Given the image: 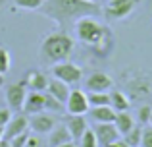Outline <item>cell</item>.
I'll list each match as a JSON object with an SVG mask.
<instances>
[{"instance_id": "5b68a950", "label": "cell", "mask_w": 152, "mask_h": 147, "mask_svg": "<svg viewBox=\"0 0 152 147\" xmlns=\"http://www.w3.org/2000/svg\"><path fill=\"white\" fill-rule=\"evenodd\" d=\"M52 75L58 79H62L64 83H67V85H75V83H79L83 79V70L81 66L73 64V62H56V64H52Z\"/></svg>"}, {"instance_id": "e575fe53", "label": "cell", "mask_w": 152, "mask_h": 147, "mask_svg": "<svg viewBox=\"0 0 152 147\" xmlns=\"http://www.w3.org/2000/svg\"><path fill=\"white\" fill-rule=\"evenodd\" d=\"M2 85H4V75L0 74V87H2Z\"/></svg>"}, {"instance_id": "ffe728a7", "label": "cell", "mask_w": 152, "mask_h": 147, "mask_svg": "<svg viewBox=\"0 0 152 147\" xmlns=\"http://www.w3.org/2000/svg\"><path fill=\"white\" fill-rule=\"evenodd\" d=\"M141 136H142V126L135 124L127 134H123V141L129 147H137V145H141Z\"/></svg>"}, {"instance_id": "7402d4cb", "label": "cell", "mask_w": 152, "mask_h": 147, "mask_svg": "<svg viewBox=\"0 0 152 147\" xmlns=\"http://www.w3.org/2000/svg\"><path fill=\"white\" fill-rule=\"evenodd\" d=\"M79 147H100L98 145V140H96V134H94L93 128H87L85 132H83V136L77 140Z\"/></svg>"}, {"instance_id": "5bb4252c", "label": "cell", "mask_w": 152, "mask_h": 147, "mask_svg": "<svg viewBox=\"0 0 152 147\" xmlns=\"http://www.w3.org/2000/svg\"><path fill=\"white\" fill-rule=\"evenodd\" d=\"M46 91L52 95L54 99H58L60 103H64V106H66V101H67V97H69V85L67 83H64L62 79H58V78H52L48 79V85H46Z\"/></svg>"}, {"instance_id": "7a4b0ae2", "label": "cell", "mask_w": 152, "mask_h": 147, "mask_svg": "<svg viewBox=\"0 0 152 147\" xmlns=\"http://www.w3.org/2000/svg\"><path fill=\"white\" fill-rule=\"evenodd\" d=\"M41 10L46 18L54 19L58 23L75 21L77 18L87 14H93V16L100 14L98 6L91 0H45Z\"/></svg>"}, {"instance_id": "83f0119b", "label": "cell", "mask_w": 152, "mask_h": 147, "mask_svg": "<svg viewBox=\"0 0 152 147\" xmlns=\"http://www.w3.org/2000/svg\"><path fill=\"white\" fill-rule=\"evenodd\" d=\"M141 147H152V124L142 128V136H141Z\"/></svg>"}, {"instance_id": "277c9868", "label": "cell", "mask_w": 152, "mask_h": 147, "mask_svg": "<svg viewBox=\"0 0 152 147\" xmlns=\"http://www.w3.org/2000/svg\"><path fill=\"white\" fill-rule=\"evenodd\" d=\"M141 4V0H108V4L104 6V18L110 21H119L125 19L137 10V6Z\"/></svg>"}, {"instance_id": "9c48e42d", "label": "cell", "mask_w": 152, "mask_h": 147, "mask_svg": "<svg viewBox=\"0 0 152 147\" xmlns=\"http://www.w3.org/2000/svg\"><path fill=\"white\" fill-rule=\"evenodd\" d=\"M85 87L89 93H98V91H110L114 87V79L104 72H94L85 79Z\"/></svg>"}, {"instance_id": "f546056e", "label": "cell", "mask_w": 152, "mask_h": 147, "mask_svg": "<svg viewBox=\"0 0 152 147\" xmlns=\"http://www.w3.org/2000/svg\"><path fill=\"white\" fill-rule=\"evenodd\" d=\"M12 116H14V114H12V110L8 109V106H0V126H2V128H6V124L10 122Z\"/></svg>"}, {"instance_id": "8fae6325", "label": "cell", "mask_w": 152, "mask_h": 147, "mask_svg": "<svg viewBox=\"0 0 152 147\" xmlns=\"http://www.w3.org/2000/svg\"><path fill=\"white\" fill-rule=\"evenodd\" d=\"M25 130H29V116H27L25 112H18L15 116H12L10 122L6 124V128H4V137H6V140H12L14 136L25 132Z\"/></svg>"}, {"instance_id": "30bf717a", "label": "cell", "mask_w": 152, "mask_h": 147, "mask_svg": "<svg viewBox=\"0 0 152 147\" xmlns=\"http://www.w3.org/2000/svg\"><path fill=\"white\" fill-rule=\"evenodd\" d=\"M93 130H94V134H96V140H98V145L100 147L119 140V132H118L114 122H96V126H94Z\"/></svg>"}, {"instance_id": "1f68e13d", "label": "cell", "mask_w": 152, "mask_h": 147, "mask_svg": "<svg viewBox=\"0 0 152 147\" xmlns=\"http://www.w3.org/2000/svg\"><path fill=\"white\" fill-rule=\"evenodd\" d=\"M56 147H79V145L75 143L73 140H71V141H66V143H60V145H56Z\"/></svg>"}, {"instance_id": "3957f363", "label": "cell", "mask_w": 152, "mask_h": 147, "mask_svg": "<svg viewBox=\"0 0 152 147\" xmlns=\"http://www.w3.org/2000/svg\"><path fill=\"white\" fill-rule=\"evenodd\" d=\"M73 37L66 33V31H52L42 39L41 47H39V56L46 62V64H56V62H64L69 58L71 50H73Z\"/></svg>"}, {"instance_id": "f1b7e54d", "label": "cell", "mask_w": 152, "mask_h": 147, "mask_svg": "<svg viewBox=\"0 0 152 147\" xmlns=\"http://www.w3.org/2000/svg\"><path fill=\"white\" fill-rule=\"evenodd\" d=\"M23 147H45V141H42L41 134H31V136L27 137V141H25Z\"/></svg>"}, {"instance_id": "f35d334b", "label": "cell", "mask_w": 152, "mask_h": 147, "mask_svg": "<svg viewBox=\"0 0 152 147\" xmlns=\"http://www.w3.org/2000/svg\"><path fill=\"white\" fill-rule=\"evenodd\" d=\"M91 2H93V0H91Z\"/></svg>"}, {"instance_id": "cb8c5ba5", "label": "cell", "mask_w": 152, "mask_h": 147, "mask_svg": "<svg viewBox=\"0 0 152 147\" xmlns=\"http://www.w3.org/2000/svg\"><path fill=\"white\" fill-rule=\"evenodd\" d=\"M15 8L19 10H29V12H35V10H41V6L45 4V0H14Z\"/></svg>"}, {"instance_id": "ba28073f", "label": "cell", "mask_w": 152, "mask_h": 147, "mask_svg": "<svg viewBox=\"0 0 152 147\" xmlns=\"http://www.w3.org/2000/svg\"><path fill=\"white\" fill-rule=\"evenodd\" d=\"M54 126H56V118L52 116V112H46V110L31 114L29 118V130L33 134H48Z\"/></svg>"}, {"instance_id": "d6986e66", "label": "cell", "mask_w": 152, "mask_h": 147, "mask_svg": "<svg viewBox=\"0 0 152 147\" xmlns=\"http://www.w3.org/2000/svg\"><path fill=\"white\" fill-rule=\"evenodd\" d=\"M110 105H112V109H114L115 112H119V110H129L131 109L129 97H127L123 91H119V89H115V91H112V93H110Z\"/></svg>"}, {"instance_id": "4316f807", "label": "cell", "mask_w": 152, "mask_h": 147, "mask_svg": "<svg viewBox=\"0 0 152 147\" xmlns=\"http://www.w3.org/2000/svg\"><path fill=\"white\" fill-rule=\"evenodd\" d=\"M150 112H152V106L150 105H142L141 109H139V124H148Z\"/></svg>"}, {"instance_id": "9a60e30c", "label": "cell", "mask_w": 152, "mask_h": 147, "mask_svg": "<svg viewBox=\"0 0 152 147\" xmlns=\"http://www.w3.org/2000/svg\"><path fill=\"white\" fill-rule=\"evenodd\" d=\"M73 137H71L69 130H67V126L64 124V122H56V126L48 132V141H46V145L48 147H56L60 143H66V141H71Z\"/></svg>"}, {"instance_id": "2e32d148", "label": "cell", "mask_w": 152, "mask_h": 147, "mask_svg": "<svg viewBox=\"0 0 152 147\" xmlns=\"http://www.w3.org/2000/svg\"><path fill=\"white\" fill-rule=\"evenodd\" d=\"M23 81L31 91H46V85H48V78L39 70H29Z\"/></svg>"}, {"instance_id": "8d00e7d4", "label": "cell", "mask_w": 152, "mask_h": 147, "mask_svg": "<svg viewBox=\"0 0 152 147\" xmlns=\"http://www.w3.org/2000/svg\"><path fill=\"white\" fill-rule=\"evenodd\" d=\"M4 2H6V0H0V6H2V4H4Z\"/></svg>"}, {"instance_id": "e0dca14e", "label": "cell", "mask_w": 152, "mask_h": 147, "mask_svg": "<svg viewBox=\"0 0 152 147\" xmlns=\"http://www.w3.org/2000/svg\"><path fill=\"white\" fill-rule=\"evenodd\" d=\"M89 114L93 116L94 122H114L115 120V110L112 109V105L104 106H91Z\"/></svg>"}, {"instance_id": "d590c367", "label": "cell", "mask_w": 152, "mask_h": 147, "mask_svg": "<svg viewBox=\"0 0 152 147\" xmlns=\"http://www.w3.org/2000/svg\"><path fill=\"white\" fill-rule=\"evenodd\" d=\"M148 124H152V112H150V120H148Z\"/></svg>"}, {"instance_id": "d6a6232c", "label": "cell", "mask_w": 152, "mask_h": 147, "mask_svg": "<svg viewBox=\"0 0 152 147\" xmlns=\"http://www.w3.org/2000/svg\"><path fill=\"white\" fill-rule=\"evenodd\" d=\"M0 147H12V145H10V140L2 137V140H0Z\"/></svg>"}, {"instance_id": "4fadbf2b", "label": "cell", "mask_w": 152, "mask_h": 147, "mask_svg": "<svg viewBox=\"0 0 152 147\" xmlns=\"http://www.w3.org/2000/svg\"><path fill=\"white\" fill-rule=\"evenodd\" d=\"M64 124L67 126V130H69L73 141H77L79 137L83 136V132L89 128V124H87V120H85L83 114H69V116L64 120Z\"/></svg>"}, {"instance_id": "484cf974", "label": "cell", "mask_w": 152, "mask_h": 147, "mask_svg": "<svg viewBox=\"0 0 152 147\" xmlns=\"http://www.w3.org/2000/svg\"><path fill=\"white\" fill-rule=\"evenodd\" d=\"M29 136H31V130H25V132H21V134H18V136L12 137V140H10V145L12 147H23Z\"/></svg>"}, {"instance_id": "74e56055", "label": "cell", "mask_w": 152, "mask_h": 147, "mask_svg": "<svg viewBox=\"0 0 152 147\" xmlns=\"http://www.w3.org/2000/svg\"><path fill=\"white\" fill-rule=\"evenodd\" d=\"M137 147H141V145H137Z\"/></svg>"}, {"instance_id": "8992f818", "label": "cell", "mask_w": 152, "mask_h": 147, "mask_svg": "<svg viewBox=\"0 0 152 147\" xmlns=\"http://www.w3.org/2000/svg\"><path fill=\"white\" fill-rule=\"evenodd\" d=\"M27 97V85L25 81H18L14 85H10L6 89V106L12 112H21L23 110V103Z\"/></svg>"}, {"instance_id": "d4e9b609", "label": "cell", "mask_w": 152, "mask_h": 147, "mask_svg": "<svg viewBox=\"0 0 152 147\" xmlns=\"http://www.w3.org/2000/svg\"><path fill=\"white\" fill-rule=\"evenodd\" d=\"M12 66V56H10V50L6 47H0V74L6 75L8 70Z\"/></svg>"}, {"instance_id": "603a6c76", "label": "cell", "mask_w": 152, "mask_h": 147, "mask_svg": "<svg viewBox=\"0 0 152 147\" xmlns=\"http://www.w3.org/2000/svg\"><path fill=\"white\" fill-rule=\"evenodd\" d=\"M45 110L46 112H62V110H66V106H64V103H60L58 99H54L52 95L46 91V103H45Z\"/></svg>"}, {"instance_id": "52a82bcc", "label": "cell", "mask_w": 152, "mask_h": 147, "mask_svg": "<svg viewBox=\"0 0 152 147\" xmlns=\"http://www.w3.org/2000/svg\"><path fill=\"white\" fill-rule=\"evenodd\" d=\"M91 109L87 93L83 89H71L69 97L66 101V112L67 114H87Z\"/></svg>"}, {"instance_id": "44dd1931", "label": "cell", "mask_w": 152, "mask_h": 147, "mask_svg": "<svg viewBox=\"0 0 152 147\" xmlns=\"http://www.w3.org/2000/svg\"><path fill=\"white\" fill-rule=\"evenodd\" d=\"M91 106H104L110 105V91H98V93H89L87 95Z\"/></svg>"}, {"instance_id": "6da1fadb", "label": "cell", "mask_w": 152, "mask_h": 147, "mask_svg": "<svg viewBox=\"0 0 152 147\" xmlns=\"http://www.w3.org/2000/svg\"><path fill=\"white\" fill-rule=\"evenodd\" d=\"M75 35L83 45L93 49L100 56H108V52L112 50V45H114L110 29L102 21H98L93 14L81 16L75 19Z\"/></svg>"}, {"instance_id": "836d02e7", "label": "cell", "mask_w": 152, "mask_h": 147, "mask_svg": "<svg viewBox=\"0 0 152 147\" xmlns=\"http://www.w3.org/2000/svg\"><path fill=\"white\" fill-rule=\"evenodd\" d=\"M2 137H4V128L0 126V140H2Z\"/></svg>"}, {"instance_id": "4dcf8cb0", "label": "cell", "mask_w": 152, "mask_h": 147, "mask_svg": "<svg viewBox=\"0 0 152 147\" xmlns=\"http://www.w3.org/2000/svg\"><path fill=\"white\" fill-rule=\"evenodd\" d=\"M102 147H129V145L123 140H115V141H112V143H108V145H102Z\"/></svg>"}, {"instance_id": "ac0fdd59", "label": "cell", "mask_w": 152, "mask_h": 147, "mask_svg": "<svg viewBox=\"0 0 152 147\" xmlns=\"http://www.w3.org/2000/svg\"><path fill=\"white\" fill-rule=\"evenodd\" d=\"M114 124H115V128H118L119 136H123V134H127L135 126V118H133V114H131L129 110H119V112H115Z\"/></svg>"}, {"instance_id": "7c38bea8", "label": "cell", "mask_w": 152, "mask_h": 147, "mask_svg": "<svg viewBox=\"0 0 152 147\" xmlns=\"http://www.w3.org/2000/svg\"><path fill=\"white\" fill-rule=\"evenodd\" d=\"M45 103H46V91H31L25 97L21 112H25V114L42 112V110H45Z\"/></svg>"}]
</instances>
